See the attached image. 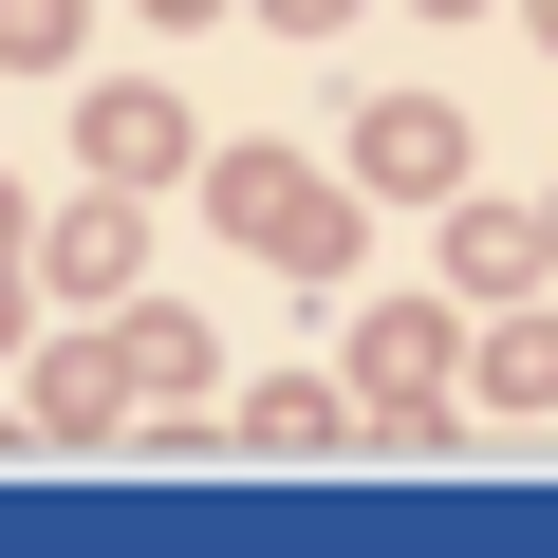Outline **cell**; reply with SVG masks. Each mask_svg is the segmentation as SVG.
Returning <instances> with one entry per match:
<instances>
[{
    "label": "cell",
    "mask_w": 558,
    "mask_h": 558,
    "mask_svg": "<svg viewBox=\"0 0 558 558\" xmlns=\"http://www.w3.org/2000/svg\"><path fill=\"white\" fill-rule=\"evenodd\" d=\"M205 205H223V242H242V260H279V279H336V260H354V205H336L317 168H279V149L205 168Z\"/></svg>",
    "instance_id": "1"
},
{
    "label": "cell",
    "mask_w": 558,
    "mask_h": 558,
    "mask_svg": "<svg viewBox=\"0 0 558 558\" xmlns=\"http://www.w3.org/2000/svg\"><path fill=\"white\" fill-rule=\"evenodd\" d=\"M447 354H465V336H447L428 299L354 317V410H373V428H447Z\"/></svg>",
    "instance_id": "2"
},
{
    "label": "cell",
    "mask_w": 558,
    "mask_h": 558,
    "mask_svg": "<svg viewBox=\"0 0 558 558\" xmlns=\"http://www.w3.org/2000/svg\"><path fill=\"white\" fill-rule=\"evenodd\" d=\"M354 168H373V186H447V168H465V112H410V94H391V112L354 131Z\"/></svg>",
    "instance_id": "3"
},
{
    "label": "cell",
    "mask_w": 558,
    "mask_h": 558,
    "mask_svg": "<svg viewBox=\"0 0 558 558\" xmlns=\"http://www.w3.org/2000/svg\"><path fill=\"white\" fill-rule=\"evenodd\" d=\"M75 149H94V186H131V168H168L186 131H168V94H94V112H75Z\"/></svg>",
    "instance_id": "4"
},
{
    "label": "cell",
    "mask_w": 558,
    "mask_h": 558,
    "mask_svg": "<svg viewBox=\"0 0 558 558\" xmlns=\"http://www.w3.org/2000/svg\"><path fill=\"white\" fill-rule=\"evenodd\" d=\"M484 391H502V410H558V336H539V317H521V336H484Z\"/></svg>",
    "instance_id": "5"
},
{
    "label": "cell",
    "mask_w": 558,
    "mask_h": 558,
    "mask_svg": "<svg viewBox=\"0 0 558 558\" xmlns=\"http://www.w3.org/2000/svg\"><path fill=\"white\" fill-rule=\"evenodd\" d=\"M75 38V0H0V57H57Z\"/></svg>",
    "instance_id": "6"
},
{
    "label": "cell",
    "mask_w": 558,
    "mask_h": 558,
    "mask_svg": "<svg viewBox=\"0 0 558 558\" xmlns=\"http://www.w3.org/2000/svg\"><path fill=\"white\" fill-rule=\"evenodd\" d=\"M149 20H205V0H149Z\"/></svg>",
    "instance_id": "7"
},
{
    "label": "cell",
    "mask_w": 558,
    "mask_h": 558,
    "mask_svg": "<svg viewBox=\"0 0 558 558\" xmlns=\"http://www.w3.org/2000/svg\"><path fill=\"white\" fill-rule=\"evenodd\" d=\"M521 20H539V38H558V0H521Z\"/></svg>",
    "instance_id": "8"
},
{
    "label": "cell",
    "mask_w": 558,
    "mask_h": 558,
    "mask_svg": "<svg viewBox=\"0 0 558 558\" xmlns=\"http://www.w3.org/2000/svg\"><path fill=\"white\" fill-rule=\"evenodd\" d=\"M447 20H465V0H447Z\"/></svg>",
    "instance_id": "9"
}]
</instances>
